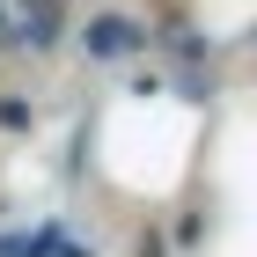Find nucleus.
Here are the masks:
<instances>
[{"label":"nucleus","instance_id":"1","mask_svg":"<svg viewBox=\"0 0 257 257\" xmlns=\"http://www.w3.org/2000/svg\"><path fill=\"white\" fill-rule=\"evenodd\" d=\"M81 44H88L96 59H125V52H133V44H140V30H133V22H125V15H96V22H88V37H81Z\"/></svg>","mask_w":257,"mask_h":257}]
</instances>
